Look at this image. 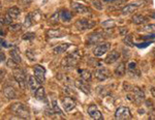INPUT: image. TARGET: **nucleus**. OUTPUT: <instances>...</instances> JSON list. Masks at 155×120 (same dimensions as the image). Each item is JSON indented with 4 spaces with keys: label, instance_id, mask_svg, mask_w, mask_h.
<instances>
[{
    "label": "nucleus",
    "instance_id": "obj_42",
    "mask_svg": "<svg viewBox=\"0 0 155 120\" xmlns=\"http://www.w3.org/2000/svg\"><path fill=\"white\" fill-rule=\"evenodd\" d=\"M119 33H120V35L125 36L126 34H128V28H127V27H120Z\"/></svg>",
    "mask_w": 155,
    "mask_h": 120
},
{
    "label": "nucleus",
    "instance_id": "obj_43",
    "mask_svg": "<svg viewBox=\"0 0 155 120\" xmlns=\"http://www.w3.org/2000/svg\"><path fill=\"white\" fill-rule=\"evenodd\" d=\"M89 61L91 62V64L93 66H96V67H101V61H96V60H94V59H90Z\"/></svg>",
    "mask_w": 155,
    "mask_h": 120
},
{
    "label": "nucleus",
    "instance_id": "obj_38",
    "mask_svg": "<svg viewBox=\"0 0 155 120\" xmlns=\"http://www.w3.org/2000/svg\"><path fill=\"white\" fill-rule=\"evenodd\" d=\"M59 19H60V15L59 12H55L53 16L51 17V19H50V22H51L52 24H57L59 22Z\"/></svg>",
    "mask_w": 155,
    "mask_h": 120
},
{
    "label": "nucleus",
    "instance_id": "obj_46",
    "mask_svg": "<svg viewBox=\"0 0 155 120\" xmlns=\"http://www.w3.org/2000/svg\"><path fill=\"white\" fill-rule=\"evenodd\" d=\"M136 67H137V62L134 61H131L128 63V69H131V68H136Z\"/></svg>",
    "mask_w": 155,
    "mask_h": 120
},
{
    "label": "nucleus",
    "instance_id": "obj_3",
    "mask_svg": "<svg viewBox=\"0 0 155 120\" xmlns=\"http://www.w3.org/2000/svg\"><path fill=\"white\" fill-rule=\"evenodd\" d=\"M131 113L130 110L127 107H120L116 110V113H115V118L118 120H126L131 118Z\"/></svg>",
    "mask_w": 155,
    "mask_h": 120
},
{
    "label": "nucleus",
    "instance_id": "obj_33",
    "mask_svg": "<svg viewBox=\"0 0 155 120\" xmlns=\"http://www.w3.org/2000/svg\"><path fill=\"white\" fill-rule=\"evenodd\" d=\"M33 38H35V33H34V32H26V33L23 34V36H22L23 41H32Z\"/></svg>",
    "mask_w": 155,
    "mask_h": 120
},
{
    "label": "nucleus",
    "instance_id": "obj_26",
    "mask_svg": "<svg viewBox=\"0 0 155 120\" xmlns=\"http://www.w3.org/2000/svg\"><path fill=\"white\" fill-rule=\"evenodd\" d=\"M35 98L37 101H46V92L44 87H38V89L35 91Z\"/></svg>",
    "mask_w": 155,
    "mask_h": 120
},
{
    "label": "nucleus",
    "instance_id": "obj_40",
    "mask_svg": "<svg viewBox=\"0 0 155 120\" xmlns=\"http://www.w3.org/2000/svg\"><path fill=\"white\" fill-rule=\"evenodd\" d=\"M92 4H93V6L95 7L96 9H98V11H102V3L101 1H99V0H93L92 1Z\"/></svg>",
    "mask_w": 155,
    "mask_h": 120
},
{
    "label": "nucleus",
    "instance_id": "obj_53",
    "mask_svg": "<svg viewBox=\"0 0 155 120\" xmlns=\"http://www.w3.org/2000/svg\"><path fill=\"white\" fill-rule=\"evenodd\" d=\"M153 55H154V56H155V49L153 50Z\"/></svg>",
    "mask_w": 155,
    "mask_h": 120
},
{
    "label": "nucleus",
    "instance_id": "obj_5",
    "mask_svg": "<svg viewBox=\"0 0 155 120\" xmlns=\"http://www.w3.org/2000/svg\"><path fill=\"white\" fill-rule=\"evenodd\" d=\"M71 8L74 12L80 14V15L91 14V11H90V8L88 6L84 5V4H82V3H79V2H76V1L71 2Z\"/></svg>",
    "mask_w": 155,
    "mask_h": 120
},
{
    "label": "nucleus",
    "instance_id": "obj_19",
    "mask_svg": "<svg viewBox=\"0 0 155 120\" xmlns=\"http://www.w3.org/2000/svg\"><path fill=\"white\" fill-rule=\"evenodd\" d=\"M3 94H4V96H5L6 98H8V99H15V98H17V97H18L17 91L15 90L14 87H12V86L4 87Z\"/></svg>",
    "mask_w": 155,
    "mask_h": 120
},
{
    "label": "nucleus",
    "instance_id": "obj_14",
    "mask_svg": "<svg viewBox=\"0 0 155 120\" xmlns=\"http://www.w3.org/2000/svg\"><path fill=\"white\" fill-rule=\"evenodd\" d=\"M27 85H28L30 91L32 92H35L38 87H41V83L38 82L35 77H32V76H29L28 77V80H27Z\"/></svg>",
    "mask_w": 155,
    "mask_h": 120
},
{
    "label": "nucleus",
    "instance_id": "obj_50",
    "mask_svg": "<svg viewBox=\"0 0 155 120\" xmlns=\"http://www.w3.org/2000/svg\"><path fill=\"white\" fill-rule=\"evenodd\" d=\"M151 94L153 95V97H155V88L154 87H152L151 88Z\"/></svg>",
    "mask_w": 155,
    "mask_h": 120
},
{
    "label": "nucleus",
    "instance_id": "obj_52",
    "mask_svg": "<svg viewBox=\"0 0 155 120\" xmlns=\"http://www.w3.org/2000/svg\"><path fill=\"white\" fill-rule=\"evenodd\" d=\"M104 1H107V2H110V1H114V0H104Z\"/></svg>",
    "mask_w": 155,
    "mask_h": 120
},
{
    "label": "nucleus",
    "instance_id": "obj_20",
    "mask_svg": "<svg viewBox=\"0 0 155 120\" xmlns=\"http://www.w3.org/2000/svg\"><path fill=\"white\" fill-rule=\"evenodd\" d=\"M149 21V18L148 17H145L143 15L141 14H136L132 16L131 18V22L134 24H137V25H140V24H145L146 22Z\"/></svg>",
    "mask_w": 155,
    "mask_h": 120
},
{
    "label": "nucleus",
    "instance_id": "obj_37",
    "mask_svg": "<svg viewBox=\"0 0 155 120\" xmlns=\"http://www.w3.org/2000/svg\"><path fill=\"white\" fill-rule=\"evenodd\" d=\"M97 91H98L99 95L102 96V97L107 96V94H110V91H109V90H107V87H98Z\"/></svg>",
    "mask_w": 155,
    "mask_h": 120
},
{
    "label": "nucleus",
    "instance_id": "obj_45",
    "mask_svg": "<svg viewBox=\"0 0 155 120\" xmlns=\"http://www.w3.org/2000/svg\"><path fill=\"white\" fill-rule=\"evenodd\" d=\"M12 22V19L8 16V15L6 14V17L4 18V22H3V23L4 24H11ZM3 23H2V24H3Z\"/></svg>",
    "mask_w": 155,
    "mask_h": 120
},
{
    "label": "nucleus",
    "instance_id": "obj_17",
    "mask_svg": "<svg viewBox=\"0 0 155 120\" xmlns=\"http://www.w3.org/2000/svg\"><path fill=\"white\" fill-rule=\"evenodd\" d=\"M74 85L77 86V88H79L81 91H83L85 94H89L90 93V86L87 84L86 81H84L83 79L82 80H77L74 82Z\"/></svg>",
    "mask_w": 155,
    "mask_h": 120
},
{
    "label": "nucleus",
    "instance_id": "obj_9",
    "mask_svg": "<svg viewBox=\"0 0 155 120\" xmlns=\"http://www.w3.org/2000/svg\"><path fill=\"white\" fill-rule=\"evenodd\" d=\"M33 72H34V77L38 80L39 83L41 84L44 83L45 79H46V69H45V67L37 64V65H34Z\"/></svg>",
    "mask_w": 155,
    "mask_h": 120
},
{
    "label": "nucleus",
    "instance_id": "obj_41",
    "mask_svg": "<svg viewBox=\"0 0 155 120\" xmlns=\"http://www.w3.org/2000/svg\"><path fill=\"white\" fill-rule=\"evenodd\" d=\"M123 88L124 90H125L126 92H131L132 91V89H134V85H131V84H128V83H124L123 84Z\"/></svg>",
    "mask_w": 155,
    "mask_h": 120
},
{
    "label": "nucleus",
    "instance_id": "obj_29",
    "mask_svg": "<svg viewBox=\"0 0 155 120\" xmlns=\"http://www.w3.org/2000/svg\"><path fill=\"white\" fill-rule=\"evenodd\" d=\"M101 26L104 28H107V29H110V28H114L116 26V22L113 21V20H107V21H104L101 23Z\"/></svg>",
    "mask_w": 155,
    "mask_h": 120
},
{
    "label": "nucleus",
    "instance_id": "obj_10",
    "mask_svg": "<svg viewBox=\"0 0 155 120\" xmlns=\"http://www.w3.org/2000/svg\"><path fill=\"white\" fill-rule=\"evenodd\" d=\"M110 47H111L110 42H104V44L98 45V46L95 47V49L93 50V55L95 57H101L109 51Z\"/></svg>",
    "mask_w": 155,
    "mask_h": 120
},
{
    "label": "nucleus",
    "instance_id": "obj_18",
    "mask_svg": "<svg viewBox=\"0 0 155 120\" xmlns=\"http://www.w3.org/2000/svg\"><path fill=\"white\" fill-rule=\"evenodd\" d=\"M120 54L118 51H116V50H114V51H112L111 53H109V55L106 57V59H104V62H106L107 64H112V63H115V62L117 61L119 58H120Z\"/></svg>",
    "mask_w": 155,
    "mask_h": 120
},
{
    "label": "nucleus",
    "instance_id": "obj_8",
    "mask_svg": "<svg viewBox=\"0 0 155 120\" xmlns=\"http://www.w3.org/2000/svg\"><path fill=\"white\" fill-rule=\"evenodd\" d=\"M88 114H89V116L91 117L92 119H94V120H101V119H104L101 112L99 111L98 108L96 107V105H94V104L89 105V107H88Z\"/></svg>",
    "mask_w": 155,
    "mask_h": 120
},
{
    "label": "nucleus",
    "instance_id": "obj_30",
    "mask_svg": "<svg viewBox=\"0 0 155 120\" xmlns=\"http://www.w3.org/2000/svg\"><path fill=\"white\" fill-rule=\"evenodd\" d=\"M128 75L132 77V78H139L141 76V72H140V69L137 67H136V68L128 69Z\"/></svg>",
    "mask_w": 155,
    "mask_h": 120
},
{
    "label": "nucleus",
    "instance_id": "obj_13",
    "mask_svg": "<svg viewBox=\"0 0 155 120\" xmlns=\"http://www.w3.org/2000/svg\"><path fill=\"white\" fill-rule=\"evenodd\" d=\"M131 93L134 94V98H136L134 104H141V102L145 99V92L141 88H140V87L134 86V89H132Z\"/></svg>",
    "mask_w": 155,
    "mask_h": 120
},
{
    "label": "nucleus",
    "instance_id": "obj_48",
    "mask_svg": "<svg viewBox=\"0 0 155 120\" xmlns=\"http://www.w3.org/2000/svg\"><path fill=\"white\" fill-rule=\"evenodd\" d=\"M31 1H32V0H20V2H22V3H23L25 6L28 5V4H29Z\"/></svg>",
    "mask_w": 155,
    "mask_h": 120
},
{
    "label": "nucleus",
    "instance_id": "obj_15",
    "mask_svg": "<svg viewBox=\"0 0 155 120\" xmlns=\"http://www.w3.org/2000/svg\"><path fill=\"white\" fill-rule=\"evenodd\" d=\"M46 35L49 38H58V37H62L66 35L65 31H62L61 29H50L46 32Z\"/></svg>",
    "mask_w": 155,
    "mask_h": 120
},
{
    "label": "nucleus",
    "instance_id": "obj_32",
    "mask_svg": "<svg viewBox=\"0 0 155 120\" xmlns=\"http://www.w3.org/2000/svg\"><path fill=\"white\" fill-rule=\"evenodd\" d=\"M52 111H53V113H56V114H62V111L61 109L59 108V106L57 105V102L56 99H53L52 101Z\"/></svg>",
    "mask_w": 155,
    "mask_h": 120
},
{
    "label": "nucleus",
    "instance_id": "obj_44",
    "mask_svg": "<svg viewBox=\"0 0 155 120\" xmlns=\"http://www.w3.org/2000/svg\"><path fill=\"white\" fill-rule=\"evenodd\" d=\"M145 105H146V107L149 109L153 108V102H152L151 99H146V101H145Z\"/></svg>",
    "mask_w": 155,
    "mask_h": 120
},
{
    "label": "nucleus",
    "instance_id": "obj_36",
    "mask_svg": "<svg viewBox=\"0 0 155 120\" xmlns=\"http://www.w3.org/2000/svg\"><path fill=\"white\" fill-rule=\"evenodd\" d=\"M18 64L19 63H17V62L15 61V60L12 59V58L8 59V60H7V62H6V65L8 66L9 68H14V69L18 68Z\"/></svg>",
    "mask_w": 155,
    "mask_h": 120
},
{
    "label": "nucleus",
    "instance_id": "obj_22",
    "mask_svg": "<svg viewBox=\"0 0 155 120\" xmlns=\"http://www.w3.org/2000/svg\"><path fill=\"white\" fill-rule=\"evenodd\" d=\"M71 47V44H61V45H58L57 47H55L54 50H53V52H54V54H56V55H60V54H62V53H64L65 51H67L68 50V48Z\"/></svg>",
    "mask_w": 155,
    "mask_h": 120
},
{
    "label": "nucleus",
    "instance_id": "obj_24",
    "mask_svg": "<svg viewBox=\"0 0 155 120\" xmlns=\"http://www.w3.org/2000/svg\"><path fill=\"white\" fill-rule=\"evenodd\" d=\"M78 72L80 74V76H81V79H83L84 81L86 82H91V79H92V75L91 72H90L88 69H82L80 68L79 71H78Z\"/></svg>",
    "mask_w": 155,
    "mask_h": 120
},
{
    "label": "nucleus",
    "instance_id": "obj_47",
    "mask_svg": "<svg viewBox=\"0 0 155 120\" xmlns=\"http://www.w3.org/2000/svg\"><path fill=\"white\" fill-rule=\"evenodd\" d=\"M151 44V42H146V44H140V45H137L139 48H146V46H149V45Z\"/></svg>",
    "mask_w": 155,
    "mask_h": 120
},
{
    "label": "nucleus",
    "instance_id": "obj_51",
    "mask_svg": "<svg viewBox=\"0 0 155 120\" xmlns=\"http://www.w3.org/2000/svg\"><path fill=\"white\" fill-rule=\"evenodd\" d=\"M150 16H151L152 18H155V14H151V15H150Z\"/></svg>",
    "mask_w": 155,
    "mask_h": 120
},
{
    "label": "nucleus",
    "instance_id": "obj_11",
    "mask_svg": "<svg viewBox=\"0 0 155 120\" xmlns=\"http://www.w3.org/2000/svg\"><path fill=\"white\" fill-rule=\"evenodd\" d=\"M94 76L98 81H106V80L110 77V71L106 67H98L94 72Z\"/></svg>",
    "mask_w": 155,
    "mask_h": 120
},
{
    "label": "nucleus",
    "instance_id": "obj_34",
    "mask_svg": "<svg viewBox=\"0 0 155 120\" xmlns=\"http://www.w3.org/2000/svg\"><path fill=\"white\" fill-rule=\"evenodd\" d=\"M123 42L128 47H132L134 46V42H132V35L131 34H128V35H125V37L123 38Z\"/></svg>",
    "mask_w": 155,
    "mask_h": 120
},
{
    "label": "nucleus",
    "instance_id": "obj_12",
    "mask_svg": "<svg viewBox=\"0 0 155 120\" xmlns=\"http://www.w3.org/2000/svg\"><path fill=\"white\" fill-rule=\"evenodd\" d=\"M62 106L65 109L66 112H71L72 111L74 108H76V102H74V98L69 96H64L62 98Z\"/></svg>",
    "mask_w": 155,
    "mask_h": 120
},
{
    "label": "nucleus",
    "instance_id": "obj_2",
    "mask_svg": "<svg viewBox=\"0 0 155 120\" xmlns=\"http://www.w3.org/2000/svg\"><path fill=\"white\" fill-rule=\"evenodd\" d=\"M95 25H96L95 21H92V20H89V19H79L76 22V27L79 30H81V31L93 28Z\"/></svg>",
    "mask_w": 155,
    "mask_h": 120
},
{
    "label": "nucleus",
    "instance_id": "obj_28",
    "mask_svg": "<svg viewBox=\"0 0 155 120\" xmlns=\"http://www.w3.org/2000/svg\"><path fill=\"white\" fill-rule=\"evenodd\" d=\"M9 54H11V58H12L17 63H21L22 59H21V56H20V53L17 51L16 49H12L9 51Z\"/></svg>",
    "mask_w": 155,
    "mask_h": 120
},
{
    "label": "nucleus",
    "instance_id": "obj_31",
    "mask_svg": "<svg viewBox=\"0 0 155 120\" xmlns=\"http://www.w3.org/2000/svg\"><path fill=\"white\" fill-rule=\"evenodd\" d=\"M34 21V19H33V16H32V14H28L26 16V18H25V21H24V25H25V27H30L32 25V22Z\"/></svg>",
    "mask_w": 155,
    "mask_h": 120
},
{
    "label": "nucleus",
    "instance_id": "obj_25",
    "mask_svg": "<svg viewBox=\"0 0 155 120\" xmlns=\"http://www.w3.org/2000/svg\"><path fill=\"white\" fill-rule=\"evenodd\" d=\"M59 15H60V20H62V22H69L72 18L71 12L66 11V9H62L59 12Z\"/></svg>",
    "mask_w": 155,
    "mask_h": 120
},
{
    "label": "nucleus",
    "instance_id": "obj_21",
    "mask_svg": "<svg viewBox=\"0 0 155 120\" xmlns=\"http://www.w3.org/2000/svg\"><path fill=\"white\" fill-rule=\"evenodd\" d=\"M125 72H126L125 63H124V62H120L118 65L116 66V68H115V71H114L115 76L120 78V77H123L124 75H125Z\"/></svg>",
    "mask_w": 155,
    "mask_h": 120
},
{
    "label": "nucleus",
    "instance_id": "obj_39",
    "mask_svg": "<svg viewBox=\"0 0 155 120\" xmlns=\"http://www.w3.org/2000/svg\"><path fill=\"white\" fill-rule=\"evenodd\" d=\"M22 28V26H21V24H12V25H9V27H8V30L9 31H14V32H16V31H18V30H20Z\"/></svg>",
    "mask_w": 155,
    "mask_h": 120
},
{
    "label": "nucleus",
    "instance_id": "obj_49",
    "mask_svg": "<svg viewBox=\"0 0 155 120\" xmlns=\"http://www.w3.org/2000/svg\"><path fill=\"white\" fill-rule=\"evenodd\" d=\"M4 60H5V55L3 52H1V62H4Z\"/></svg>",
    "mask_w": 155,
    "mask_h": 120
},
{
    "label": "nucleus",
    "instance_id": "obj_4",
    "mask_svg": "<svg viewBox=\"0 0 155 120\" xmlns=\"http://www.w3.org/2000/svg\"><path fill=\"white\" fill-rule=\"evenodd\" d=\"M14 78L17 81V83L19 84L20 88L21 89H25L26 88V83H27V80L26 77H25V74L22 69H17L14 72Z\"/></svg>",
    "mask_w": 155,
    "mask_h": 120
},
{
    "label": "nucleus",
    "instance_id": "obj_16",
    "mask_svg": "<svg viewBox=\"0 0 155 120\" xmlns=\"http://www.w3.org/2000/svg\"><path fill=\"white\" fill-rule=\"evenodd\" d=\"M78 60L76 57H74L72 55L69 54L68 56H66L65 58L62 60V65L66 67H74L78 63Z\"/></svg>",
    "mask_w": 155,
    "mask_h": 120
},
{
    "label": "nucleus",
    "instance_id": "obj_27",
    "mask_svg": "<svg viewBox=\"0 0 155 120\" xmlns=\"http://www.w3.org/2000/svg\"><path fill=\"white\" fill-rule=\"evenodd\" d=\"M140 32H148V33H155V24L144 25L142 28L139 29Z\"/></svg>",
    "mask_w": 155,
    "mask_h": 120
},
{
    "label": "nucleus",
    "instance_id": "obj_6",
    "mask_svg": "<svg viewBox=\"0 0 155 120\" xmlns=\"http://www.w3.org/2000/svg\"><path fill=\"white\" fill-rule=\"evenodd\" d=\"M104 37V32H93V33L89 34L87 37V45H95L101 42Z\"/></svg>",
    "mask_w": 155,
    "mask_h": 120
},
{
    "label": "nucleus",
    "instance_id": "obj_7",
    "mask_svg": "<svg viewBox=\"0 0 155 120\" xmlns=\"http://www.w3.org/2000/svg\"><path fill=\"white\" fill-rule=\"evenodd\" d=\"M144 2L143 1H137V2H134V3H129V4H126L125 6L122 7L121 9V14L122 15H129V14H132L134 12L137 11V7L141 6V4H143Z\"/></svg>",
    "mask_w": 155,
    "mask_h": 120
},
{
    "label": "nucleus",
    "instance_id": "obj_1",
    "mask_svg": "<svg viewBox=\"0 0 155 120\" xmlns=\"http://www.w3.org/2000/svg\"><path fill=\"white\" fill-rule=\"evenodd\" d=\"M12 114L17 115L19 118L22 119H29L30 118V110L25 104L22 102H15V104L11 105L9 107Z\"/></svg>",
    "mask_w": 155,
    "mask_h": 120
},
{
    "label": "nucleus",
    "instance_id": "obj_35",
    "mask_svg": "<svg viewBox=\"0 0 155 120\" xmlns=\"http://www.w3.org/2000/svg\"><path fill=\"white\" fill-rule=\"evenodd\" d=\"M26 56H27V58H28L29 60H31V61H34V60H36L35 52L32 51V50H27V51H26Z\"/></svg>",
    "mask_w": 155,
    "mask_h": 120
},
{
    "label": "nucleus",
    "instance_id": "obj_23",
    "mask_svg": "<svg viewBox=\"0 0 155 120\" xmlns=\"http://www.w3.org/2000/svg\"><path fill=\"white\" fill-rule=\"evenodd\" d=\"M7 15H8L9 17L12 19V20H15V19H17L18 17L20 16V14H21V11H20V8L19 7H17V6H12V7H9L8 9H7V12H6Z\"/></svg>",
    "mask_w": 155,
    "mask_h": 120
}]
</instances>
